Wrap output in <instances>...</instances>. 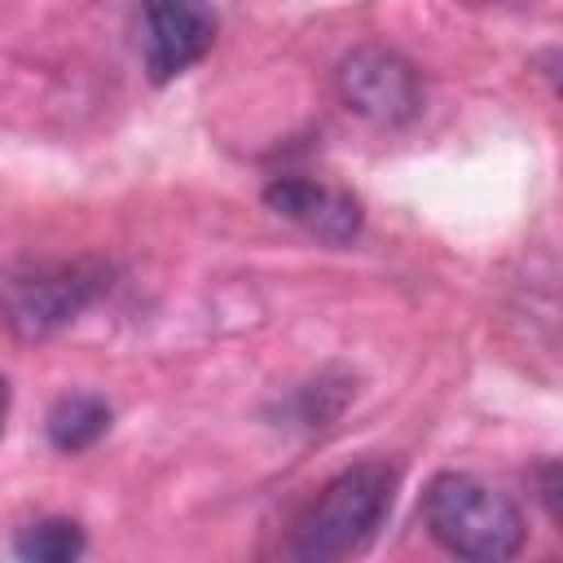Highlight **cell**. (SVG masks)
Instances as JSON below:
<instances>
[{"mask_svg": "<svg viewBox=\"0 0 563 563\" xmlns=\"http://www.w3.org/2000/svg\"><path fill=\"white\" fill-rule=\"evenodd\" d=\"M44 431H48V444L57 453L92 449L110 431V405L92 391H66V396L53 400V409L44 418Z\"/></svg>", "mask_w": 563, "mask_h": 563, "instance_id": "7", "label": "cell"}, {"mask_svg": "<svg viewBox=\"0 0 563 563\" xmlns=\"http://www.w3.org/2000/svg\"><path fill=\"white\" fill-rule=\"evenodd\" d=\"M101 290H110V268L101 260H22L0 273V321L35 343L70 325Z\"/></svg>", "mask_w": 563, "mask_h": 563, "instance_id": "3", "label": "cell"}, {"mask_svg": "<svg viewBox=\"0 0 563 563\" xmlns=\"http://www.w3.org/2000/svg\"><path fill=\"white\" fill-rule=\"evenodd\" d=\"M339 101L369 128H405L422 114V79L396 48L361 44L334 70Z\"/></svg>", "mask_w": 563, "mask_h": 563, "instance_id": "4", "label": "cell"}, {"mask_svg": "<svg viewBox=\"0 0 563 563\" xmlns=\"http://www.w3.org/2000/svg\"><path fill=\"white\" fill-rule=\"evenodd\" d=\"M391 497H396V466L369 457L339 471L303 510L295 528V554L312 563L361 554L378 537Z\"/></svg>", "mask_w": 563, "mask_h": 563, "instance_id": "1", "label": "cell"}, {"mask_svg": "<svg viewBox=\"0 0 563 563\" xmlns=\"http://www.w3.org/2000/svg\"><path fill=\"white\" fill-rule=\"evenodd\" d=\"M264 202L325 246L356 242L361 224H365V211L347 189L325 185V180H308V176H273L264 189Z\"/></svg>", "mask_w": 563, "mask_h": 563, "instance_id": "6", "label": "cell"}, {"mask_svg": "<svg viewBox=\"0 0 563 563\" xmlns=\"http://www.w3.org/2000/svg\"><path fill=\"white\" fill-rule=\"evenodd\" d=\"M216 44V9L207 0H145L141 57L154 84H172L198 66Z\"/></svg>", "mask_w": 563, "mask_h": 563, "instance_id": "5", "label": "cell"}, {"mask_svg": "<svg viewBox=\"0 0 563 563\" xmlns=\"http://www.w3.org/2000/svg\"><path fill=\"white\" fill-rule=\"evenodd\" d=\"M422 519L427 532L457 559L497 563L519 554L523 545V515L519 506L466 471H444L422 493Z\"/></svg>", "mask_w": 563, "mask_h": 563, "instance_id": "2", "label": "cell"}, {"mask_svg": "<svg viewBox=\"0 0 563 563\" xmlns=\"http://www.w3.org/2000/svg\"><path fill=\"white\" fill-rule=\"evenodd\" d=\"M13 550L18 559H31V563H70L84 554V532L70 519H40L13 537Z\"/></svg>", "mask_w": 563, "mask_h": 563, "instance_id": "8", "label": "cell"}, {"mask_svg": "<svg viewBox=\"0 0 563 563\" xmlns=\"http://www.w3.org/2000/svg\"><path fill=\"white\" fill-rule=\"evenodd\" d=\"M541 501L550 506V519H559V466L554 462L541 466Z\"/></svg>", "mask_w": 563, "mask_h": 563, "instance_id": "9", "label": "cell"}, {"mask_svg": "<svg viewBox=\"0 0 563 563\" xmlns=\"http://www.w3.org/2000/svg\"><path fill=\"white\" fill-rule=\"evenodd\" d=\"M4 413H9V383L0 378V431H4Z\"/></svg>", "mask_w": 563, "mask_h": 563, "instance_id": "10", "label": "cell"}]
</instances>
